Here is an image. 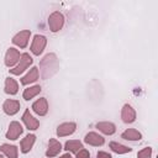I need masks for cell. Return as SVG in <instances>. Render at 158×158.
Segmentation results:
<instances>
[{"label":"cell","instance_id":"cell-18","mask_svg":"<svg viewBox=\"0 0 158 158\" xmlns=\"http://www.w3.org/2000/svg\"><path fill=\"white\" fill-rule=\"evenodd\" d=\"M19 91V84L12 78H6L5 80V93L9 95H15Z\"/></svg>","mask_w":158,"mask_h":158},{"label":"cell","instance_id":"cell-5","mask_svg":"<svg viewBox=\"0 0 158 158\" xmlns=\"http://www.w3.org/2000/svg\"><path fill=\"white\" fill-rule=\"evenodd\" d=\"M30 36H31V31L30 30H23V31H20L19 33H16L12 38V43L19 46L20 48H25L28 43V40H30Z\"/></svg>","mask_w":158,"mask_h":158},{"label":"cell","instance_id":"cell-20","mask_svg":"<svg viewBox=\"0 0 158 158\" xmlns=\"http://www.w3.org/2000/svg\"><path fill=\"white\" fill-rule=\"evenodd\" d=\"M121 137L127 141H139L142 138V135H141V132H138L135 128H127L125 132H122Z\"/></svg>","mask_w":158,"mask_h":158},{"label":"cell","instance_id":"cell-1","mask_svg":"<svg viewBox=\"0 0 158 158\" xmlns=\"http://www.w3.org/2000/svg\"><path fill=\"white\" fill-rule=\"evenodd\" d=\"M40 69H41V77L43 79H48L52 75L56 74L58 70V59L54 53H48L43 57V59L40 62Z\"/></svg>","mask_w":158,"mask_h":158},{"label":"cell","instance_id":"cell-15","mask_svg":"<svg viewBox=\"0 0 158 158\" xmlns=\"http://www.w3.org/2000/svg\"><path fill=\"white\" fill-rule=\"evenodd\" d=\"M38 75H40L38 68H37V67H32V68L30 69V72H28L25 77L21 78V84H22V85H27V84H30V83H35V81L38 79Z\"/></svg>","mask_w":158,"mask_h":158},{"label":"cell","instance_id":"cell-17","mask_svg":"<svg viewBox=\"0 0 158 158\" xmlns=\"http://www.w3.org/2000/svg\"><path fill=\"white\" fill-rule=\"evenodd\" d=\"M0 151L7 158H17V154H19V149L14 144H6V143H4V144L0 146Z\"/></svg>","mask_w":158,"mask_h":158},{"label":"cell","instance_id":"cell-12","mask_svg":"<svg viewBox=\"0 0 158 158\" xmlns=\"http://www.w3.org/2000/svg\"><path fill=\"white\" fill-rule=\"evenodd\" d=\"M2 110H4V112H5L6 115L12 116V115H15V114L20 110V102H19L17 100L7 99V100L4 102V105H2Z\"/></svg>","mask_w":158,"mask_h":158},{"label":"cell","instance_id":"cell-4","mask_svg":"<svg viewBox=\"0 0 158 158\" xmlns=\"http://www.w3.org/2000/svg\"><path fill=\"white\" fill-rule=\"evenodd\" d=\"M46 44H47V38L42 35H36L33 37V41H32V44H31V52L35 56H40L43 52Z\"/></svg>","mask_w":158,"mask_h":158},{"label":"cell","instance_id":"cell-9","mask_svg":"<svg viewBox=\"0 0 158 158\" xmlns=\"http://www.w3.org/2000/svg\"><path fill=\"white\" fill-rule=\"evenodd\" d=\"M32 110L40 115V116H44L47 112H48V102H47V99L46 98H41L38 100H36L33 104H32Z\"/></svg>","mask_w":158,"mask_h":158},{"label":"cell","instance_id":"cell-24","mask_svg":"<svg viewBox=\"0 0 158 158\" xmlns=\"http://www.w3.org/2000/svg\"><path fill=\"white\" fill-rule=\"evenodd\" d=\"M137 157H138V158H151V157H152V148H151V147L143 148L142 151H139V152L137 153Z\"/></svg>","mask_w":158,"mask_h":158},{"label":"cell","instance_id":"cell-27","mask_svg":"<svg viewBox=\"0 0 158 158\" xmlns=\"http://www.w3.org/2000/svg\"><path fill=\"white\" fill-rule=\"evenodd\" d=\"M59 158H72V156H70L69 153H65V154H63V156L59 157Z\"/></svg>","mask_w":158,"mask_h":158},{"label":"cell","instance_id":"cell-14","mask_svg":"<svg viewBox=\"0 0 158 158\" xmlns=\"http://www.w3.org/2000/svg\"><path fill=\"white\" fill-rule=\"evenodd\" d=\"M60 149H62V144H60L57 139L51 138L49 142H48V149H47V152H46V156L49 157V158L56 157V156L60 152Z\"/></svg>","mask_w":158,"mask_h":158},{"label":"cell","instance_id":"cell-25","mask_svg":"<svg viewBox=\"0 0 158 158\" xmlns=\"http://www.w3.org/2000/svg\"><path fill=\"white\" fill-rule=\"evenodd\" d=\"M75 158H90V153H89V151H86V149H80L78 153H77V157Z\"/></svg>","mask_w":158,"mask_h":158},{"label":"cell","instance_id":"cell-22","mask_svg":"<svg viewBox=\"0 0 158 158\" xmlns=\"http://www.w3.org/2000/svg\"><path fill=\"white\" fill-rule=\"evenodd\" d=\"M40 91H41V86H40V85H33V86H31V88L25 89L22 96H23L25 100H31L32 98H35L36 95H38Z\"/></svg>","mask_w":158,"mask_h":158},{"label":"cell","instance_id":"cell-2","mask_svg":"<svg viewBox=\"0 0 158 158\" xmlns=\"http://www.w3.org/2000/svg\"><path fill=\"white\" fill-rule=\"evenodd\" d=\"M32 62H33L32 57L28 53H23V54H21V58H20L17 65L14 67L12 69H10V73L14 74V75H20L21 73H23L32 64Z\"/></svg>","mask_w":158,"mask_h":158},{"label":"cell","instance_id":"cell-23","mask_svg":"<svg viewBox=\"0 0 158 158\" xmlns=\"http://www.w3.org/2000/svg\"><path fill=\"white\" fill-rule=\"evenodd\" d=\"M110 148H111V151H114L117 154H125V153H128V152L132 151L130 147L123 146V144H121L118 142H111L110 143Z\"/></svg>","mask_w":158,"mask_h":158},{"label":"cell","instance_id":"cell-7","mask_svg":"<svg viewBox=\"0 0 158 158\" xmlns=\"http://www.w3.org/2000/svg\"><path fill=\"white\" fill-rule=\"evenodd\" d=\"M121 118L125 123H132L135 120H136V111L135 109L128 105V104H125L122 110H121Z\"/></svg>","mask_w":158,"mask_h":158},{"label":"cell","instance_id":"cell-19","mask_svg":"<svg viewBox=\"0 0 158 158\" xmlns=\"http://www.w3.org/2000/svg\"><path fill=\"white\" fill-rule=\"evenodd\" d=\"M96 128L99 131H101L105 135H114L116 131V126L112 122H98L96 123Z\"/></svg>","mask_w":158,"mask_h":158},{"label":"cell","instance_id":"cell-21","mask_svg":"<svg viewBox=\"0 0 158 158\" xmlns=\"http://www.w3.org/2000/svg\"><path fill=\"white\" fill-rule=\"evenodd\" d=\"M83 148H84L83 147V143L80 141H77V139L67 141L65 144H64V149L68 151V152H72V153H78Z\"/></svg>","mask_w":158,"mask_h":158},{"label":"cell","instance_id":"cell-6","mask_svg":"<svg viewBox=\"0 0 158 158\" xmlns=\"http://www.w3.org/2000/svg\"><path fill=\"white\" fill-rule=\"evenodd\" d=\"M21 56H20V52L16 49V48H12L10 47L7 51H6V54H5V65L11 68L14 67L16 63H19Z\"/></svg>","mask_w":158,"mask_h":158},{"label":"cell","instance_id":"cell-16","mask_svg":"<svg viewBox=\"0 0 158 158\" xmlns=\"http://www.w3.org/2000/svg\"><path fill=\"white\" fill-rule=\"evenodd\" d=\"M36 141V136L35 135H27L25 138H22L21 141V152L22 153H27L31 151V148L33 147Z\"/></svg>","mask_w":158,"mask_h":158},{"label":"cell","instance_id":"cell-8","mask_svg":"<svg viewBox=\"0 0 158 158\" xmlns=\"http://www.w3.org/2000/svg\"><path fill=\"white\" fill-rule=\"evenodd\" d=\"M22 131H23V128H22L21 123L17 122V121H12L10 123V126H9L7 132H6V138L7 139H12V141L17 139L19 136L22 133Z\"/></svg>","mask_w":158,"mask_h":158},{"label":"cell","instance_id":"cell-3","mask_svg":"<svg viewBox=\"0 0 158 158\" xmlns=\"http://www.w3.org/2000/svg\"><path fill=\"white\" fill-rule=\"evenodd\" d=\"M64 25V17L60 12L58 11H54L49 15L48 17V26H49V30L52 32H58L59 30H62Z\"/></svg>","mask_w":158,"mask_h":158},{"label":"cell","instance_id":"cell-28","mask_svg":"<svg viewBox=\"0 0 158 158\" xmlns=\"http://www.w3.org/2000/svg\"><path fill=\"white\" fill-rule=\"evenodd\" d=\"M0 158H4V157H2V156H1V154H0Z\"/></svg>","mask_w":158,"mask_h":158},{"label":"cell","instance_id":"cell-26","mask_svg":"<svg viewBox=\"0 0 158 158\" xmlns=\"http://www.w3.org/2000/svg\"><path fill=\"white\" fill-rule=\"evenodd\" d=\"M96 158H112V157H111L109 153L100 151V152H98V154H96Z\"/></svg>","mask_w":158,"mask_h":158},{"label":"cell","instance_id":"cell-11","mask_svg":"<svg viewBox=\"0 0 158 158\" xmlns=\"http://www.w3.org/2000/svg\"><path fill=\"white\" fill-rule=\"evenodd\" d=\"M75 128H77V125L74 122H64L57 127V136L58 137L69 136V135L74 133Z\"/></svg>","mask_w":158,"mask_h":158},{"label":"cell","instance_id":"cell-10","mask_svg":"<svg viewBox=\"0 0 158 158\" xmlns=\"http://www.w3.org/2000/svg\"><path fill=\"white\" fill-rule=\"evenodd\" d=\"M22 121H23V123L26 125V127H27L28 130H31V131H35V130H37V128L40 127L38 120L32 116V114L30 112V110H26V111L23 112V115H22Z\"/></svg>","mask_w":158,"mask_h":158},{"label":"cell","instance_id":"cell-13","mask_svg":"<svg viewBox=\"0 0 158 158\" xmlns=\"http://www.w3.org/2000/svg\"><path fill=\"white\" fill-rule=\"evenodd\" d=\"M84 141H85V143L91 144V146H96V147L98 146H102L104 142H105L104 137L100 136L96 132H89V133H86L85 137H84Z\"/></svg>","mask_w":158,"mask_h":158}]
</instances>
